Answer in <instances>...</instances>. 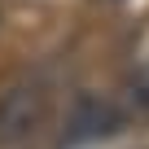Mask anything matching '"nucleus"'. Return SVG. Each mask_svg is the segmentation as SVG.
Instances as JSON below:
<instances>
[{"label": "nucleus", "instance_id": "obj_1", "mask_svg": "<svg viewBox=\"0 0 149 149\" xmlns=\"http://www.w3.org/2000/svg\"><path fill=\"white\" fill-rule=\"evenodd\" d=\"M44 110H48V97L40 84H13L9 92H0V149H22L40 123H44Z\"/></svg>", "mask_w": 149, "mask_h": 149}, {"label": "nucleus", "instance_id": "obj_3", "mask_svg": "<svg viewBox=\"0 0 149 149\" xmlns=\"http://www.w3.org/2000/svg\"><path fill=\"white\" fill-rule=\"evenodd\" d=\"M123 105L132 114H149V61H140L132 74H127V84H123Z\"/></svg>", "mask_w": 149, "mask_h": 149}, {"label": "nucleus", "instance_id": "obj_2", "mask_svg": "<svg viewBox=\"0 0 149 149\" xmlns=\"http://www.w3.org/2000/svg\"><path fill=\"white\" fill-rule=\"evenodd\" d=\"M114 127H123V110L101 101V97H84L74 105L70 123H66V145H79V140H101Z\"/></svg>", "mask_w": 149, "mask_h": 149}]
</instances>
